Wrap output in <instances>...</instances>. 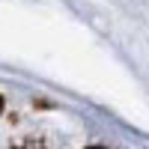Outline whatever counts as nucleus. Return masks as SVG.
Listing matches in <instances>:
<instances>
[{"mask_svg":"<svg viewBox=\"0 0 149 149\" xmlns=\"http://www.w3.org/2000/svg\"><path fill=\"white\" fill-rule=\"evenodd\" d=\"M9 149H48V143L45 140H39V137H21V140H15Z\"/></svg>","mask_w":149,"mask_h":149,"instance_id":"nucleus-1","label":"nucleus"},{"mask_svg":"<svg viewBox=\"0 0 149 149\" xmlns=\"http://www.w3.org/2000/svg\"><path fill=\"white\" fill-rule=\"evenodd\" d=\"M86 149H104V146H86Z\"/></svg>","mask_w":149,"mask_h":149,"instance_id":"nucleus-2","label":"nucleus"},{"mask_svg":"<svg viewBox=\"0 0 149 149\" xmlns=\"http://www.w3.org/2000/svg\"><path fill=\"white\" fill-rule=\"evenodd\" d=\"M0 110H3V98H0Z\"/></svg>","mask_w":149,"mask_h":149,"instance_id":"nucleus-3","label":"nucleus"}]
</instances>
